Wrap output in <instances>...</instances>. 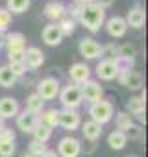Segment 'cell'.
<instances>
[{"label":"cell","instance_id":"obj_33","mask_svg":"<svg viewBox=\"0 0 148 157\" xmlns=\"http://www.w3.org/2000/svg\"><path fill=\"white\" fill-rule=\"evenodd\" d=\"M135 56H137V50H135V46L133 44H122V46H119V57H126V59H135Z\"/></svg>","mask_w":148,"mask_h":157},{"label":"cell","instance_id":"obj_18","mask_svg":"<svg viewBox=\"0 0 148 157\" xmlns=\"http://www.w3.org/2000/svg\"><path fill=\"white\" fill-rule=\"evenodd\" d=\"M45 17H46L50 22L57 24L63 17H67V8H65L61 2H50V4L45 6Z\"/></svg>","mask_w":148,"mask_h":157},{"label":"cell","instance_id":"obj_23","mask_svg":"<svg viewBox=\"0 0 148 157\" xmlns=\"http://www.w3.org/2000/svg\"><path fill=\"white\" fill-rule=\"evenodd\" d=\"M107 144L111 150H122L126 144H128V139H126V133L122 131H111L107 135Z\"/></svg>","mask_w":148,"mask_h":157},{"label":"cell","instance_id":"obj_9","mask_svg":"<svg viewBox=\"0 0 148 157\" xmlns=\"http://www.w3.org/2000/svg\"><path fill=\"white\" fill-rule=\"evenodd\" d=\"M68 78H70V82H72L74 85H82L84 82L91 80V68H89V65H87V63H82V61L70 65V68H68Z\"/></svg>","mask_w":148,"mask_h":157},{"label":"cell","instance_id":"obj_19","mask_svg":"<svg viewBox=\"0 0 148 157\" xmlns=\"http://www.w3.org/2000/svg\"><path fill=\"white\" fill-rule=\"evenodd\" d=\"M82 133H84V137L89 140V142H96L98 139H100V135H102V126L100 124H96V122H93V120H85L82 126Z\"/></svg>","mask_w":148,"mask_h":157},{"label":"cell","instance_id":"obj_11","mask_svg":"<svg viewBox=\"0 0 148 157\" xmlns=\"http://www.w3.org/2000/svg\"><path fill=\"white\" fill-rule=\"evenodd\" d=\"M96 76L98 80L102 82H111V80H117L119 76V67L115 61H109V59H102L98 65H96Z\"/></svg>","mask_w":148,"mask_h":157},{"label":"cell","instance_id":"obj_27","mask_svg":"<svg viewBox=\"0 0 148 157\" xmlns=\"http://www.w3.org/2000/svg\"><path fill=\"white\" fill-rule=\"evenodd\" d=\"M30 8V0H6V10L10 13H24Z\"/></svg>","mask_w":148,"mask_h":157},{"label":"cell","instance_id":"obj_31","mask_svg":"<svg viewBox=\"0 0 148 157\" xmlns=\"http://www.w3.org/2000/svg\"><path fill=\"white\" fill-rule=\"evenodd\" d=\"M28 150H30V155L32 157H41L48 148H46V144L45 142H39V140H32L30 144H28Z\"/></svg>","mask_w":148,"mask_h":157},{"label":"cell","instance_id":"obj_16","mask_svg":"<svg viewBox=\"0 0 148 157\" xmlns=\"http://www.w3.org/2000/svg\"><path fill=\"white\" fill-rule=\"evenodd\" d=\"M24 63H26V67L32 68V70L43 67V63H45V52H43L41 48H37V46L26 48V50H24Z\"/></svg>","mask_w":148,"mask_h":157},{"label":"cell","instance_id":"obj_3","mask_svg":"<svg viewBox=\"0 0 148 157\" xmlns=\"http://www.w3.org/2000/svg\"><path fill=\"white\" fill-rule=\"evenodd\" d=\"M59 102H61V105L65 107V109H78L80 105H82V102H84V98H82V93H80V87L78 85H65V87H61L59 89Z\"/></svg>","mask_w":148,"mask_h":157},{"label":"cell","instance_id":"obj_22","mask_svg":"<svg viewBox=\"0 0 148 157\" xmlns=\"http://www.w3.org/2000/svg\"><path fill=\"white\" fill-rule=\"evenodd\" d=\"M17 80H19V78L10 70L8 65H2V67H0V85H2L4 89L13 87V85L17 83Z\"/></svg>","mask_w":148,"mask_h":157},{"label":"cell","instance_id":"obj_8","mask_svg":"<svg viewBox=\"0 0 148 157\" xmlns=\"http://www.w3.org/2000/svg\"><path fill=\"white\" fill-rule=\"evenodd\" d=\"M117 80H119L120 85H124L126 89H131V91H139L144 85V76L139 70H135V68L128 70V72H120L117 76Z\"/></svg>","mask_w":148,"mask_h":157},{"label":"cell","instance_id":"obj_38","mask_svg":"<svg viewBox=\"0 0 148 157\" xmlns=\"http://www.w3.org/2000/svg\"><path fill=\"white\" fill-rule=\"evenodd\" d=\"M95 2H96L100 8H104V10H106V8H109V6H113V4H115V0H95Z\"/></svg>","mask_w":148,"mask_h":157},{"label":"cell","instance_id":"obj_7","mask_svg":"<svg viewBox=\"0 0 148 157\" xmlns=\"http://www.w3.org/2000/svg\"><path fill=\"white\" fill-rule=\"evenodd\" d=\"M57 126H61L67 131H74L82 126V117L76 109H63V111H59Z\"/></svg>","mask_w":148,"mask_h":157},{"label":"cell","instance_id":"obj_17","mask_svg":"<svg viewBox=\"0 0 148 157\" xmlns=\"http://www.w3.org/2000/svg\"><path fill=\"white\" fill-rule=\"evenodd\" d=\"M19 111H21V105H19V102H17L15 98H11V96L0 98V117H2L4 120L17 117Z\"/></svg>","mask_w":148,"mask_h":157},{"label":"cell","instance_id":"obj_28","mask_svg":"<svg viewBox=\"0 0 148 157\" xmlns=\"http://www.w3.org/2000/svg\"><path fill=\"white\" fill-rule=\"evenodd\" d=\"M32 133H33V140H39V142H46V140L52 137V128H48V126H45V124H41V122H39Z\"/></svg>","mask_w":148,"mask_h":157},{"label":"cell","instance_id":"obj_14","mask_svg":"<svg viewBox=\"0 0 148 157\" xmlns=\"http://www.w3.org/2000/svg\"><path fill=\"white\" fill-rule=\"evenodd\" d=\"M106 30H107V33H109L111 37L120 39V37L126 35V32H128V24H126L124 17L115 15V17H109V19L106 21Z\"/></svg>","mask_w":148,"mask_h":157},{"label":"cell","instance_id":"obj_29","mask_svg":"<svg viewBox=\"0 0 148 157\" xmlns=\"http://www.w3.org/2000/svg\"><path fill=\"white\" fill-rule=\"evenodd\" d=\"M57 26H59V30H61L63 37H65V35H72V33H74V30H76V21L70 19V17H63V19L57 22Z\"/></svg>","mask_w":148,"mask_h":157},{"label":"cell","instance_id":"obj_21","mask_svg":"<svg viewBox=\"0 0 148 157\" xmlns=\"http://www.w3.org/2000/svg\"><path fill=\"white\" fill-rule=\"evenodd\" d=\"M126 109L130 111L128 115H135L141 122H144V98L141 96H131L126 102Z\"/></svg>","mask_w":148,"mask_h":157},{"label":"cell","instance_id":"obj_24","mask_svg":"<svg viewBox=\"0 0 148 157\" xmlns=\"http://www.w3.org/2000/svg\"><path fill=\"white\" fill-rule=\"evenodd\" d=\"M43 109H45V102L39 98L37 93H32V94L26 98V111H30V113H33V115H39Z\"/></svg>","mask_w":148,"mask_h":157},{"label":"cell","instance_id":"obj_26","mask_svg":"<svg viewBox=\"0 0 148 157\" xmlns=\"http://www.w3.org/2000/svg\"><path fill=\"white\" fill-rule=\"evenodd\" d=\"M57 117H59L57 109H43L41 117H39V122L48 126V128H56L57 126Z\"/></svg>","mask_w":148,"mask_h":157},{"label":"cell","instance_id":"obj_45","mask_svg":"<svg viewBox=\"0 0 148 157\" xmlns=\"http://www.w3.org/2000/svg\"><path fill=\"white\" fill-rule=\"evenodd\" d=\"M54 2H57V0H54Z\"/></svg>","mask_w":148,"mask_h":157},{"label":"cell","instance_id":"obj_39","mask_svg":"<svg viewBox=\"0 0 148 157\" xmlns=\"http://www.w3.org/2000/svg\"><path fill=\"white\" fill-rule=\"evenodd\" d=\"M41 157H59V155L56 153V150H46V151H45Z\"/></svg>","mask_w":148,"mask_h":157},{"label":"cell","instance_id":"obj_34","mask_svg":"<svg viewBox=\"0 0 148 157\" xmlns=\"http://www.w3.org/2000/svg\"><path fill=\"white\" fill-rule=\"evenodd\" d=\"M8 67H10V70L17 76V78H21V76H24L30 68L26 67V63L24 61H17V63H8Z\"/></svg>","mask_w":148,"mask_h":157},{"label":"cell","instance_id":"obj_20","mask_svg":"<svg viewBox=\"0 0 148 157\" xmlns=\"http://www.w3.org/2000/svg\"><path fill=\"white\" fill-rule=\"evenodd\" d=\"M124 21H126L128 26H131V28H135V30L142 28V26H144V10H142L141 6L131 8V10L128 11V15H126Z\"/></svg>","mask_w":148,"mask_h":157},{"label":"cell","instance_id":"obj_6","mask_svg":"<svg viewBox=\"0 0 148 157\" xmlns=\"http://www.w3.org/2000/svg\"><path fill=\"white\" fill-rule=\"evenodd\" d=\"M78 87H80L82 98L87 100V102H91V104L102 100V96H104V89H102L100 82H96V80H87V82H84Z\"/></svg>","mask_w":148,"mask_h":157},{"label":"cell","instance_id":"obj_41","mask_svg":"<svg viewBox=\"0 0 148 157\" xmlns=\"http://www.w3.org/2000/svg\"><path fill=\"white\" fill-rule=\"evenodd\" d=\"M4 128H6V120H4V118H2V117H0V131H2V129H4Z\"/></svg>","mask_w":148,"mask_h":157},{"label":"cell","instance_id":"obj_15","mask_svg":"<svg viewBox=\"0 0 148 157\" xmlns=\"http://www.w3.org/2000/svg\"><path fill=\"white\" fill-rule=\"evenodd\" d=\"M41 37H43L45 44H48V46H57V44H61V41H63V33H61L59 26L54 24V22H50V24H46V26L43 28Z\"/></svg>","mask_w":148,"mask_h":157},{"label":"cell","instance_id":"obj_12","mask_svg":"<svg viewBox=\"0 0 148 157\" xmlns=\"http://www.w3.org/2000/svg\"><path fill=\"white\" fill-rule=\"evenodd\" d=\"M4 46H8V54H17L26 50V39L21 32H11L4 35Z\"/></svg>","mask_w":148,"mask_h":157},{"label":"cell","instance_id":"obj_2","mask_svg":"<svg viewBox=\"0 0 148 157\" xmlns=\"http://www.w3.org/2000/svg\"><path fill=\"white\" fill-rule=\"evenodd\" d=\"M113 115H115V107L107 100H98V102L89 105V117H91L89 120H93V122H96L100 126L107 124L113 118Z\"/></svg>","mask_w":148,"mask_h":157},{"label":"cell","instance_id":"obj_5","mask_svg":"<svg viewBox=\"0 0 148 157\" xmlns=\"http://www.w3.org/2000/svg\"><path fill=\"white\" fill-rule=\"evenodd\" d=\"M59 157H78L82 153V144L78 139L74 137H63L59 142H57V151H56Z\"/></svg>","mask_w":148,"mask_h":157},{"label":"cell","instance_id":"obj_30","mask_svg":"<svg viewBox=\"0 0 148 157\" xmlns=\"http://www.w3.org/2000/svg\"><path fill=\"white\" fill-rule=\"evenodd\" d=\"M100 57H104V59H109V61H115V59L119 57V44H115V43H109V44L102 46V56H100Z\"/></svg>","mask_w":148,"mask_h":157},{"label":"cell","instance_id":"obj_4","mask_svg":"<svg viewBox=\"0 0 148 157\" xmlns=\"http://www.w3.org/2000/svg\"><path fill=\"white\" fill-rule=\"evenodd\" d=\"M59 82L56 80V78H43L41 82H37V94L43 102L46 100H54L57 94H59Z\"/></svg>","mask_w":148,"mask_h":157},{"label":"cell","instance_id":"obj_13","mask_svg":"<svg viewBox=\"0 0 148 157\" xmlns=\"http://www.w3.org/2000/svg\"><path fill=\"white\" fill-rule=\"evenodd\" d=\"M17 118V128L22 131V133H32L35 129V126L39 124V115H33L30 111H19V115L15 117Z\"/></svg>","mask_w":148,"mask_h":157},{"label":"cell","instance_id":"obj_37","mask_svg":"<svg viewBox=\"0 0 148 157\" xmlns=\"http://www.w3.org/2000/svg\"><path fill=\"white\" fill-rule=\"evenodd\" d=\"M0 142H15V131L4 128L0 131Z\"/></svg>","mask_w":148,"mask_h":157},{"label":"cell","instance_id":"obj_32","mask_svg":"<svg viewBox=\"0 0 148 157\" xmlns=\"http://www.w3.org/2000/svg\"><path fill=\"white\" fill-rule=\"evenodd\" d=\"M11 24V13L6 8H0V33H6Z\"/></svg>","mask_w":148,"mask_h":157},{"label":"cell","instance_id":"obj_10","mask_svg":"<svg viewBox=\"0 0 148 157\" xmlns=\"http://www.w3.org/2000/svg\"><path fill=\"white\" fill-rule=\"evenodd\" d=\"M78 50H80V56L85 57V59H98L102 56V44H98L95 39L87 37V39H82L80 44H78Z\"/></svg>","mask_w":148,"mask_h":157},{"label":"cell","instance_id":"obj_36","mask_svg":"<svg viewBox=\"0 0 148 157\" xmlns=\"http://www.w3.org/2000/svg\"><path fill=\"white\" fill-rule=\"evenodd\" d=\"M144 137V129L141 128V126H131L128 131H126V139H135V140H141Z\"/></svg>","mask_w":148,"mask_h":157},{"label":"cell","instance_id":"obj_44","mask_svg":"<svg viewBox=\"0 0 148 157\" xmlns=\"http://www.w3.org/2000/svg\"><path fill=\"white\" fill-rule=\"evenodd\" d=\"M126 157H137V155H126Z\"/></svg>","mask_w":148,"mask_h":157},{"label":"cell","instance_id":"obj_40","mask_svg":"<svg viewBox=\"0 0 148 157\" xmlns=\"http://www.w3.org/2000/svg\"><path fill=\"white\" fill-rule=\"evenodd\" d=\"M4 35H6V33H0V50L4 48Z\"/></svg>","mask_w":148,"mask_h":157},{"label":"cell","instance_id":"obj_1","mask_svg":"<svg viewBox=\"0 0 148 157\" xmlns=\"http://www.w3.org/2000/svg\"><path fill=\"white\" fill-rule=\"evenodd\" d=\"M78 21H80V24L85 30H89L91 33H96V32H100L102 24L106 22V10L100 8L93 0V2H89V4H84Z\"/></svg>","mask_w":148,"mask_h":157},{"label":"cell","instance_id":"obj_43","mask_svg":"<svg viewBox=\"0 0 148 157\" xmlns=\"http://www.w3.org/2000/svg\"><path fill=\"white\" fill-rule=\"evenodd\" d=\"M22 157H32V155H30V153H24V155H22Z\"/></svg>","mask_w":148,"mask_h":157},{"label":"cell","instance_id":"obj_25","mask_svg":"<svg viewBox=\"0 0 148 157\" xmlns=\"http://www.w3.org/2000/svg\"><path fill=\"white\" fill-rule=\"evenodd\" d=\"M115 124H117V131L126 133V131L133 126V118H131V115H128L126 111H119L117 117H115Z\"/></svg>","mask_w":148,"mask_h":157},{"label":"cell","instance_id":"obj_35","mask_svg":"<svg viewBox=\"0 0 148 157\" xmlns=\"http://www.w3.org/2000/svg\"><path fill=\"white\" fill-rule=\"evenodd\" d=\"M15 142H0V157H11L15 153Z\"/></svg>","mask_w":148,"mask_h":157},{"label":"cell","instance_id":"obj_42","mask_svg":"<svg viewBox=\"0 0 148 157\" xmlns=\"http://www.w3.org/2000/svg\"><path fill=\"white\" fill-rule=\"evenodd\" d=\"M76 4H89V2H93V0H74Z\"/></svg>","mask_w":148,"mask_h":157}]
</instances>
